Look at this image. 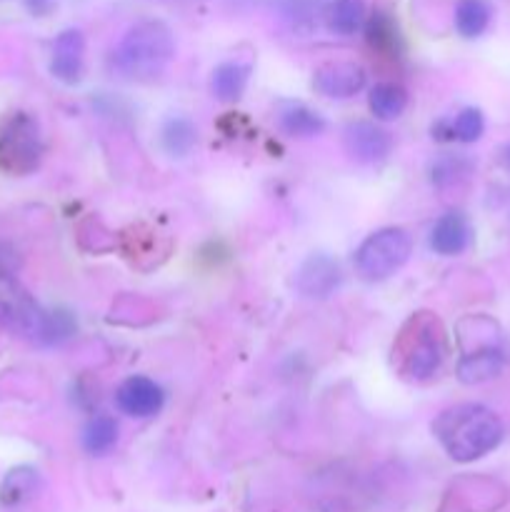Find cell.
Here are the masks:
<instances>
[{
  "label": "cell",
  "instance_id": "1",
  "mask_svg": "<svg viewBox=\"0 0 510 512\" xmlns=\"http://www.w3.org/2000/svg\"><path fill=\"white\" fill-rule=\"evenodd\" d=\"M433 435L450 460L473 463L493 453L503 440V420L480 403H460L445 408L433 420Z\"/></svg>",
  "mask_w": 510,
  "mask_h": 512
},
{
  "label": "cell",
  "instance_id": "2",
  "mask_svg": "<svg viewBox=\"0 0 510 512\" xmlns=\"http://www.w3.org/2000/svg\"><path fill=\"white\" fill-rule=\"evenodd\" d=\"M448 345H445L443 323L433 313H413L403 323L393 343V365L400 378L410 383H425L443 365Z\"/></svg>",
  "mask_w": 510,
  "mask_h": 512
},
{
  "label": "cell",
  "instance_id": "3",
  "mask_svg": "<svg viewBox=\"0 0 510 512\" xmlns=\"http://www.w3.org/2000/svg\"><path fill=\"white\" fill-rule=\"evenodd\" d=\"M173 55L175 38L168 25L160 20H140L123 35L113 53V63L123 78L150 83L165 73Z\"/></svg>",
  "mask_w": 510,
  "mask_h": 512
},
{
  "label": "cell",
  "instance_id": "4",
  "mask_svg": "<svg viewBox=\"0 0 510 512\" xmlns=\"http://www.w3.org/2000/svg\"><path fill=\"white\" fill-rule=\"evenodd\" d=\"M43 158V135L38 120L25 110L0 118V170L8 175H30Z\"/></svg>",
  "mask_w": 510,
  "mask_h": 512
},
{
  "label": "cell",
  "instance_id": "5",
  "mask_svg": "<svg viewBox=\"0 0 510 512\" xmlns=\"http://www.w3.org/2000/svg\"><path fill=\"white\" fill-rule=\"evenodd\" d=\"M413 253V238L403 228H383L360 243L355 250V270L365 280H385L398 273Z\"/></svg>",
  "mask_w": 510,
  "mask_h": 512
},
{
  "label": "cell",
  "instance_id": "6",
  "mask_svg": "<svg viewBox=\"0 0 510 512\" xmlns=\"http://www.w3.org/2000/svg\"><path fill=\"white\" fill-rule=\"evenodd\" d=\"M45 320H48V310L35 303L33 295L13 278V273L0 275V325L20 338L40 343Z\"/></svg>",
  "mask_w": 510,
  "mask_h": 512
},
{
  "label": "cell",
  "instance_id": "7",
  "mask_svg": "<svg viewBox=\"0 0 510 512\" xmlns=\"http://www.w3.org/2000/svg\"><path fill=\"white\" fill-rule=\"evenodd\" d=\"M343 143L350 158L363 165L383 163L393 150V138H390L388 130L370 123V120H355V123L345 125Z\"/></svg>",
  "mask_w": 510,
  "mask_h": 512
},
{
  "label": "cell",
  "instance_id": "8",
  "mask_svg": "<svg viewBox=\"0 0 510 512\" xmlns=\"http://www.w3.org/2000/svg\"><path fill=\"white\" fill-rule=\"evenodd\" d=\"M365 80H368V73L363 65L338 60V63H325L315 70L313 88L325 98L345 100L358 95L365 88Z\"/></svg>",
  "mask_w": 510,
  "mask_h": 512
},
{
  "label": "cell",
  "instance_id": "9",
  "mask_svg": "<svg viewBox=\"0 0 510 512\" xmlns=\"http://www.w3.org/2000/svg\"><path fill=\"white\" fill-rule=\"evenodd\" d=\"M115 403H118L120 413L130 415V418H153L163 408L165 395L155 380L145 378V375H130L115 390Z\"/></svg>",
  "mask_w": 510,
  "mask_h": 512
},
{
  "label": "cell",
  "instance_id": "10",
  "mask_svg": "<svg viewBox=\"0 0 510 512\" xmlns=\"http://www.w3.org/2000/svg\"><path fill=\"white\" fill-rule=\"evenodd\" d=\"M340 280H343L340 265L335 263L330 255L315 253L300 265L295 285H298V290L305 295V298L323 300V298H330V295L338 290Z\"/></svg>",
  "mask_w": 510,
  "mask_h": 512
},
{
  "label": "cell",
  "instance_id": "11",
  "mask_svg": "<svg viewBox=\"0 0 510 512\" xmlns=\"http://www.w3.org/2000/svg\"><path fill=\"white\" fill-rule=\"evenodd\" d=\"M85 70V38L80 30L68 28L55 38L53 55H50V73L60 83H80Z\"/></svg>",
  "mask_w": 510,
  "mask_h": 512
},
{
  "label": "cell",
  "instance_id": "12",
  "mask_svg": "<svg viewBox=\"0 0 510 512\" xmlns=\"http://www.w3.org/2000/svg\"><path fill=\"white\" fill-rule=\"evenodd\" d=\"M505 363V350L500 345H483V348L465 353L458 363V378L465 385H478L485 380H493L503 373Z\"/></svg>",
  "mask_w": 510,
  "mask_h": 512
},
{
  "label": "cell",
  "instance_id": "13",
  "mask_svg": "<svg viewBox=\"0 0 510 512\" xmlns=\"http://www.w3.org/2000/svg\"><path fill=\"white\" fill-rule=\"evenodd\" d=\"M470 243V223L463 213L450 210L440 215L430 230V248L438 255H460Z\"/></svg>",
  "mask_w": 510,
  "mask_h": 512
},
{
  "label": "cell",
  "instance_id": "14",
  "mask_svg": "<svg viewBox=\"0 0 510 512\" xmlns=\"http://www.w3.org/2000/svg\"><path fill=\"white\" fill-rule=\"evenodd\" d=\"M250 78V63H240V60H228V63H220L213 70V80H210V88L213 95L223 103H235L240 95L248 88Z\"/></svg>",
  "mask_w": 510,
  "mask_h": 512
},
{
  "label": "cell",
  "instance_id": "15",
  "mask_svg": "<svg viewBox=\"0 0 510 512\" xmlns=\"http://www.w3.org/2000/svg\"><path fill=\"white\" fill-rule=\"evenodd\" d=\"M278 123L290 138H313L325 130V120L303 103H285L278 113Z\"/></svg>",
  "mask_w": 510,
  "mask_h": 512
},
{
  "label": "cell",
  "instance_id": "16",
  "mask_svg": "<svg viewBox=\"0 0 510 512\" xmlns=\"http://www.w3.org/2000/svg\"><path fill=\"white\" fill-rule=\"evenodd\" d=\"M368 105L370 113L378 120H395L408 108V90L395 83V80H385V83H378L370 90Z\"/></svg>",
  "mask_w": 510,
  "mask_h": 512
},
{
  "label": "cell",
  "instance_id": "17",
  "mask_svg": "<svg viewBox=\"0 0 510 512\" xmlns=\"http://www.w3.org/2000/svg\"><path fill=\"white\" fill-rule=\"evenodd\" d=\"M325 23L335 35H355L365 23L363 0H333L325 10Z\"/></svg>",
  "mask_w": 510,
  "mask_h": 512
},
{
  "label": "cell",
  "instance_id": "18",
  "mask_svg": "<svg viewBox=\"0 0 510 512\" xmlns=\"http://www.w3.org/2000/svg\"><path fill=\"white\" fill-rule=\"evenodd\" d=\"M365 38H368V45L375 53L388 55V58H398L400 55V35L390 15H370V20L365 23Z\"/></svg>",
  "mask_w": 510,
  "mask_h": 512
},
{
  "label": "cell",
  "instance_id": "19",
  "mask_svg": "<svg viewBox=\"0 0 510 512\" xmlns=\"http://www.w3.org/2000/svg\"><path fill=\"white\" fill-rule=\"evenodd\" d=\"M83 448L90 455H105L118 443V423L110 415H95L83 428Z\"/></svg>",
  "mask_w": 510,
  "mask_h": 512
},
{
  "label": "cell",
  "instance_id": "20",
  "mask_svg": "<svg viewBox=\"0 0 510 512\" xmlns=\"http://www.w3.org/2000/svg\"><path fill=\"white\" fill-rule=\"evenodd\" d=\"M38 485V473H35L33 468H15L5 475L3 488H0V500H3V505H8V508L23 505L25 500L33 498Z\"/></svg>",
  "mask_w": 510,
  "mask_h": 512
},
{
  "label": "cell",
  "instance_id": "21",
  "mask_svg": "<svg viewBox=\"0 0 510 512\" xmlns=\"http://www.w3.org/2000/svg\"><path fill=\"white\" fill-rule=\"evenodd\" d=\"M490 25V8L485 0H460L455 8V28L463 38H478Z\"/></svg>",
  "mask_w": 510,
  "mask_h": 512
},
{
  "label": "cell",
  "instance_id": "22",
  "mask_svg": "<svg viewBox=\"0 0 510 512\" xmlns=\"http://www.w3.org/2000/svg\"><path fill=\"white\" fill-rule=\"evenodd\" d=\"M160 143L173 158H185L195 145V128L188 118H170L160 130Z\"/></svg>",
  "mask_w": 510,
  "mask_h": 512
},
{
  "label": "cell",
  "instance_id": "23",
  "mask_svg": "<svg viewBox=\"0 0 510 512\" xmlns=\"http://www.w3.org/2000/svg\"><path fill=\"white\" fill-rule=\"evenodd\" d=\"M485 118L478 108H463L450 123V135L460 143H475L483 135Z\"/></svg>",
  "mask_w": 510,
  "mask_h": 512
},
{
  "label": "cell",
  "instance_id": "24",
  "mask_svg": "<svg viewBox=\"0 0 510 512\" xmlns=\"http://www.w3.org/2000/svg\"><path fill=\"white\" fill-rule=\"evenodd\" d=\"M55 5V0H25V8L30 10L33 15H45L50 13Z\"/></svg>",
  "mask_w": 510,
  "mask_h": 512
},
{
  "label": "cell",
  "instance_id": "25",
  "mask_svg": "<svg viewBox=\"0 0 510 512\" xmlns=\"http://www.w3.org/2000/svg\"><path fill=\"white\" fill-rule=\"evenodd\" d=\"M505 163L510 165V145H508V148H505Z\"/></svg>",
  "mask_w": 510,
  "mask_h": 512
}]
</instances>
